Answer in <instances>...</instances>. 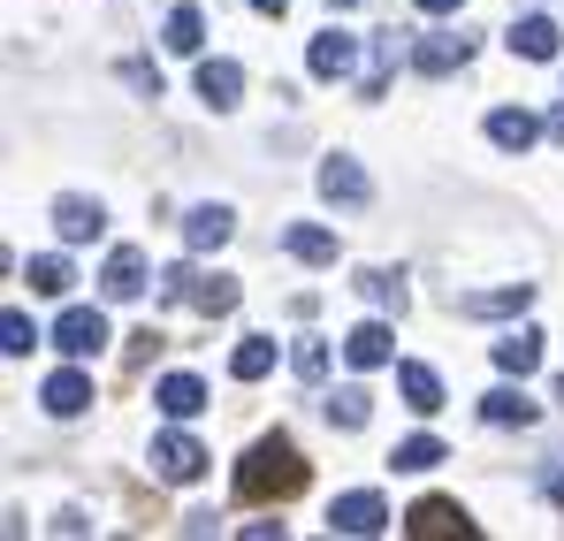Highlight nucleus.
Returning <instances> with one entry per match:
<instances>
[{"instance_id": "nucleus-17", "label": "nucleus", "mask_w": 564, "mask_h": 541, "mask_svg": "<svg viewBox=\"0 0 564 541\" xmlns=\"http://www.w3.org/2000/svg\"><path fill=\"white\" fill-rule=\"evenodd\" d=\"M542 130H550V122H534L527 107H496V115H488V145H496V153H527Z\"/></svg>"}, {"instance_id": "nucleus-38", "label": "nucleus", "mask_w": 564, "mask_h": 541, "mask_svg": "<svg viewBox=\"0 0 564 541\" xmlns=\"http://www.w3.org/2000/svg\"><path fill=\"white\" fill-rule=\"evenodd\" d=\"M557 397H564V374H557Z\"/></svg>"}, {"instance_id": "nucleus-10", "label": "nucleus", "mask_w": 564, "mask_h": 541, "mask_svg": "<svg viewBox=\"0 0 564 541\" xmlns=\"http://www.w3.org/2000/svg\"><path fill=\"white\" fill-rule=\"evenodd\" d=\"M503 46H511L519 62H557L564 31H557V15H519V23L503 31Z\"/></svg>"}, {"instance_id": "nucleus-35", "label": "nucleus", "mask_w": 564, "mask_h": 541, "mask_svg": "<svg viewBox=\"0 0 564 541\" xmlns=\"http://www.w3.org/2000/svg\"><path fill=\"white\" fill-rule=\"evenodd\" d=\"M550 138H557V145H564V99H557V107H550Z\"/></svg>"}, {"instance_id": "nucleus-30", "label": "nucleus", "mask_w": 564, "mask_h": 541, "mask_svg": "<svg viewBox=\"0 0 564 541\" xmlns=\"http://www.w3.org/2000/svg\"><path fill=\"white\" fill-rule=\"evenodd\" d=\"M328 420H336V428H367V420H375L367 389H336V397H328Z\"/></svg>"}, {"instance_id": "nucleus-31", "label": "nucleus", "mask_w": 564, "mask_h": 541, "mask_svg": "<svg viewBox=\"0 0 564 541\" xmlns=\"http://www.w3.org/2000/svg\"><path fill=\"white\" fill-rule=\"evenodd\" d=\"M31 344H39V328H31V313H8V321H0V351H8V359H23Z\"/></svg>"}, {"instance_id": "nucleus-13", "label": "nucleus", "mask_w": 564, "mask_h": 541, "mask_svg": "<svg viewBox=\"0 0 564 541\" xmlns=\"http://www.w3.org/2000/svg\"><path fill=\"white\" fill-rule=\"evenodd\" d=\"M229 237H237V214H229V206H191V214H184V245L198 252V260L221 252Z\"/></svg>"}, {"instance_id": "nucleus-6", "label": "nucleus", "mask_w": 564, "mask_h": 541, "mask_svg": "<svg viewBox=\"0 0 564 541\" xmlns=\"http://www.w3.org/2000/svg\"><path fill=\"white\" fill-rule=\"evenodd\" d=\"M39 404H46V420H77V412H93V374H85V366H62V374H46Z\"/></svg>"}, {"instance_id": "nucleus-25", "label": "nucleus", "mask_w": 564, "mask_h": 541, "mask_svg": "<svg viewBox=\"0 0 564 541\" xmlns=\"http://www.w3.org/2000/svg\"><path fill=\"white\" fill-rule=\"evenodd\" d=\"M443 457H451V451H443L435 435H404V443L389 451V465H397V473H435Z\"/></svg>"}, {"instance_id": "nucleus-15", "label": "nucleus", "mask_w": 564, "mask_h": 541, "mask_svg": "<svg viewBox=\"0 0 564 541\" xmlns=\"http://www.w3.org/2000/svg\"><path fill=\"white\" fill-rule=\"evenodd\" d=\"M404 534H420V541H435V534H473V519L451 504V496H427V504H412Z\"/></svg>"}, {"instance_id": "nucleus-9", "label": "nucleus", "mask_w": 564, "mask_h": 541, "mask_svg": "<svg viewBox=\"0 0 564 541\" xmlns=\"http://www.w3.org/2000/svg\"><path fill=\"white\" fill-rule=\"evenodd\" d=\"M321 198H328V206H367L375 183H367V169H359L351 153H328V161H321Z\"/></svg>"}, {"instance_id": "nucleus-37", "label": "nucleus", "mask_w": 564, "mask_h": 541, "mask_svg": "<svg viewBox=\"0 0 564 541\" xmlns=\"http://www.w3.org/2000/svg\"><path fill=\"white\" fill-rule=\"evenodd\" d=\"M328 8H359V0H328Z\"/></svg>"}, {"instance_id": "nucleus-11", "label": "nucleus", "mask_w": 564, "mask_h": 541, "mask_svg": "<svg viewBox=\"0 0 564 541\" xmlns=\"http://www.w3.org/2000/svg\"><path fill=\"white\" fill-rule=\"evenodd\" d=\"M397 359V336H389V321H359L351 336H344V366L351 374H375V366Z\"/></svg>"}, {"instance_id": "nucleus-1", "label": "nucleus", "mask_w": 564, "mask_h": 541, "mask_svg": "<svg viewBox=\"0 0 564 541\" xmlns=\"http://www.w3.org/2000/svg\"><path fill=\"white\" fill-rule=\"evenodd\" d=\"M305 488V457H297V443L290 435H260L252 451L237 457V496L245 504H268V496H297Z\"/></svg>"}, {"instance_id": "nucleus-26", "label": "nucleus", "mask_w": 564, "mask_h": 541, "mask_svg": "<svg viewBox=\"0 0 564 541\" xmlns=\"http://www.w3.org/2000/svg\"><path fill=\"white\" fill-rule=\"evenodd\" d=\"M359 297H367L375 313H404V274H389V268H367V274H359Z\"/></svg>"}, {"instance_id": "nucleus-19", "label": "nucleus", "mask_w": 564, "mask_h": 541, "mask_svg": "<svg viewBox=\"0 0 564 541\" xmlns=\"http://www.w3.org/2000/svg\"><path fill=\"white\" fill-rule=\"evenodd\" d=\"M282 252H290V260H305V268H336V229L297 221V229H282Z\"/></svg>"}, {"instance_id": "nucleus-23", "label": "nucleus", "mask_w": 564, "mask_h": 541, "mask_svg": "<svg viewBox=\"0 0 564 541\" xmlns=\"http://www.w3.org/2000/svg\"><path fill=\"white\" fill-rule=\"evenodd\" d=\"M480 420H488V428H527V420H534V397H519V389H488V397H480Z\"/></svg>"}, {"instance_id": "nucleus-18", "label": "nucleus", "mask_w": 564, "mask_h": 541, "mask_svg": "<svg viewBox=\"0 0 564 541\" xmlns=\"http://www.w3.org/2000/svg\"><path fill=\"white\" fill-rule=\"evenodd\" d=\"M99 290L115 297V305H130V297H145V260L122 245V252H107V268H99Z\"/></svg>"}, {"instance_id": "nucleus-7", "label": "nucleus", "mask_w": 564, "mask_h": 541, "mask_svg": "<svg viewBox=\"0 0 564 541\" xmlns=\"http://www.w3.org/2000/svg\"><path fill=\"white\" fill-rule=\"evenodd\" d=\"M54 229H62V245H93L99 229H107V206L85 198V191H62L54 198Z\"/></svg>"}, {"instance_id": "nucleus-29", "label": "nucleus", "mask_w": 564, "mask_h": 541, "mask_svg": "<svg viewBox=\"0 0 564 541\" xmlns=\"http://www.w3.org/2000/svg\"><path fill=\"white\" fill-rule=\"evenodd\" d=\"M397 62H404V46H397V31H381V46H375V69L359 77V91H367V99H381V91H389V69H397Z\"/></svg>"}, {"instance_id": "nucleus-20", "label": "nucleus", "mask_w": 564, "mask_h": 541, "mask_svg": "<svg viewBox=\"0 0 564 541\" xmlns=\"http://www.w3.org/2000/svg\"><path fill=\"white\" fill-rule=\"evenodd\" d=\"M161 46H169V54H198V46H206V15H198V0H176V8H169Z\"/></svg>"}, {"instance_id": "nucleus-24", "label": "nucleus", "mask_w": 564, "mask_h": 541, "mask_svg": "<svg viewBox=\"0 0 564 541\" xmlns=\"http://www.w3.org/2000/svg\"><path fill=\"white\" fill-rule=\"evenodd\" d=\"M229 374H237V381H260V374H275V336H245V344L229 351Z\"/></svg>"}, {"instance_id": "nucleus-22", "label": "nucleus", "mask_w": 564, "mask_h": 541, "mask_svg": "<svg viewBox=\"0 0 564 541\" xmlns=\"http://www.w3.org/2000/svg\"><path fill=\"white\" fill-rule=\"evenodd\" d=\"M397 389H404V404H412V412H435V404H443V381H435V366H420V359L397 366Z\"/></svg>"}, {"instance_id": "nucleus-33", "label": "nucleus", "mask_w": 564, "mask_h": 541, "mask_svg": "<svg viewBox=\"0 0 564 541\" xmlns=\"http://www.w3.org/2000/svg\"><path fill=\"white\" fill-rule=\"evenodd\" d=\"M122 77H130L138 91H161V69H145V62H122Z\"/></svg>"}, {"instance_id": "nucleus-8", "label": "nucleus", "mask_w": 564, "mask_h": 541, "mask_svg": "<svg viewBox=\"0 0 564 541\" xmlns=\"http://www.w3.org/2000/svg\"><path fill=\"white\" fill-rule=\"evenodd\" d=\"M153 473H161V480H198V473H206V443H191L184 428L153 435Z\"/></svg>"}, {"instance_id": "nucleus-21", "label": "nucleus", "mask_w": 564, "mask_h": 541, "mask_svg": "<svg viewBox=\"0 0 564 541\" xmlns=\"http://www.w3.org/2000/svg\"><path fill=\"white\" fill-rule=\"evenodd\" d=\"M496 366L527 381V374L542 366V336H534V328H511V336H496Z\"/></svg>"}, {"instance_id": "nucleus-16", "label": "nucleus", "mask_w": 564, "mask_h": 541, "mask_svg": "<svg viewBox=\"0 0 564 541\" xmlns=\"http://www.w3.org/2000/svg\"><path fill=\"white\" fill-rule=\"evenodd\" d=\"M153 404H161L169 420H198V412H206V381H198V374H161V381H153Z\"/></svg>"}, {"instance_id": "nucleus-12", "label": "nucleus", "mask_w": 564, "mask_h": 541, "mask_svg": "<svg viewBox=\"0 0 564 541\" xmlns=\"http://www.w3.org/2000/svg\"><path fill=\"white\" fill-rule=\"evenodd\" d=\"M412 62H420V77H451V69H466V62H473V39H466V31H435V39L412 46Z\"/></svg>"}, {"instance_id": "nucleus-2", "label": "nucleus", "mask_w": 564, "mask_h": 541, "mask_svg": "<svg viewBox=\"0 0 564 541\" xmlns=\"http://www.w3.org/2000/svg\"><path fill=\"white\" fill-rule=\"evenodd\" d=\"M161 290H169L176 305H198V313H237V282H229V274H198V252H191L184 268L161 274Z\"/></svg>"}, {"instance_id": "nucleus-32", "label": "nucleus", "mask_w": 564, "mask_h": 541, "mask_svg": "<svg viewBox=\"0 0 564 541\" xmlns=\"http://www.w3.org/2000/svg\"><path fill=\"white\" fill-rule=\"evenodd\" d=\"M297 374H305V381H328V344H321V336L297 344Z\"/></svg>"}, {"instance_id": "nucleus-28", "label": "nucleus", "mask_w": 564, "mask_h": 541, "mask_svg": "<svg viewBox=\"0 0 564 541\" xmlns=\"http://www.w3.org/2000/svg\"><path fill=\"white\" fill-rule=\"evenodd\" d=\"M534 305V290L527 282H503V290H473L466 297V313H527Z\"/></svg>"}, {"instance_id": "nucleus-4", "label": "nucleus", "mask_w": 564, "mask_h": 541, "mask_svg": "<svg viewBox=\"0 0 564 541\" xmlns=\"http://www.w3.org/2000/svg\"><path fill=\"white\" fill-rule=\"evenodd\" d=\"M381 527H389V504H381L375 488H351V496H336V504H328V534H381Z\"/></svg>"}, {"instance_id": "nucleus-34", "label": "nucleus", "mask_w": 564, "mask_h": 541, "mask_svg": "<svg viewBox=\"0 0 564 541\" xmlns=\"http://www.w3.org/2000/svg\"><path fill=\"white\" fill-rule=\"evenodd\" d=\"M412 8H427V15H458L466 0H412Z\"/></svg>"}, {"instance_id": "nucleus-14", "label": "nucleus", "mask_w": 564, "mask_h": 541, "mask_svg": "<svg viewBox=\"0 0 564 541\" xmlns=\"http://www.w3.org/2000/svg\"><path fill=\"white\" fill-rule=\"evenodd\" d=\"M198 99H206L214 115H229V107L245 99V69H237L229 54H214V62H198Z\"/></svg>"}, {"instance_id": "nucleus-36", "label": "nucleus", "mask_w": 564, "mask_h": 541, "mask_svg": "<svg viewBox=\"0 0 564 541\" xmlns=\"http://www.w3.org/2000/svg\"><path fill=\"white\" fill-rule=\"evenodd\" d=\"M252 8H260V15H282V8H290V0H252Z\"/></svg>"}, {"instance_id": "nucleus-3", "label": "nucleus", "mask_w": 564, "mask_h": 541, "mask_svg": "<svg viewBox=\"0 0 564 541\" xmlns=\"http://www.w3.org/2000/svg\"><path fill=\"white\" fill-rule=\"evenodd\" d=\"M107 336H115V328H107V313H99V305H69V313L54 321V344H62L69 359H99V351H107Z\"/></svg>"}, {"instance_id": "nucleus-27", "label": "nucleus", "mask_w": 564, "mask_h": 541, "mask_svg": "<svg viewBox=\"0 0 564 541\" xmlns=\"http://www.w3.org/2000/svg\"><path fill=\"white\" fill-rule=\"evenodd\" d=\"M23 274H31V290H39V297H62V290L77 282V268H69L62 252H39V260H31Z\"/></svg>"}, {"instance_id": "nucleus-5", "label": "nucleus", "mask_w": 564, "mask_h": 541, "mask_svg": "<svg viewBox=\"0 0 564 541\" xmlns=\"http://www.w3.org/2000/svg\"><path fill=\"white\" fill-rule=\"evenodd\" d=\"M305 69H313L321 85H344V77L359 69V39H351V31H321V39L305 46Z\"/></svg>"}]
</instances>
